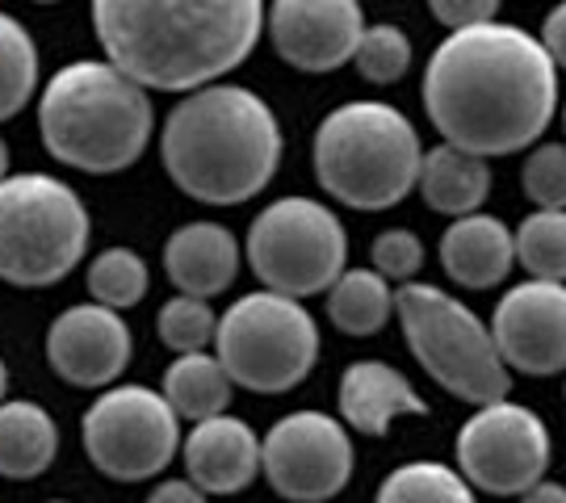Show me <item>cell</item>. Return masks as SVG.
<instances>
[{
  "instance_id": "d6986e66",
  "label": "cell",
  "mask_w": 566,
  "mask_h": 503,
  "mask_svg": "<svg viewBox=\"0 0 566 503\" xmlns=\"http://www.w3.org/2000/svg\"><path fill=\"white\" fill-rule=\"evenodd\" d=\"M516 261V240L491 214H465L441 235V264L465 290H491L507 277Z\"/></svg>"
},
{
  "instance_id": "603a6c76",
  "label": "cell",
  "mask_w": 566,
  "mask_h": 503,
  "mask_svg": "<svg viewBox=\"0 0 566 503\" xmlns=\"http://www.w3.org/2000/svg\"><path fill=\"white\" fill-rule=\"evenodd\" d=\"M395 311V294L386 285L382 273H365V269H348L340 282L327 294V315L340 327L344 336H374L382 332L386 319Z\"/></svg>"
},
{
  "instance_id": "ffe728a7",
  "label": "cell",
  "mask_w": 566,
  "mask_h": 503,
  "mask_svg": "<svg viewBox=\"0 0 566 503\" xmlns=\"http://www.w3.org/2000/svg\"><path fill=\"white\" fill-rule=\"evenodd\" d=\"M420 193L437 214L465 219L474 214L491 193V168L483 156H470L458 147H432L420 160Z\"/></svg>"
},
{
  "instance_id": "277c9868",
  "label": "cell",
  "mask_w": 566,
  "mask_h": 503,
  "mask_svg": "<svg viewBox=\"0 0 566 503\" xmlns=\"http://www.w3.org/2000/svg\"><path fill=\"white\" fill-rule=\"evenodd\" d=\"M39 122L55 160L81 172H122L151 139V101L114 63H72L46 84Z\"/></svg>"
},
{
  "instance_id": "5b68a950",
  "label": "cell",
  "mask_w": 566,
  "mask_h": 503,
  "mask_svg": "<svg viewBox=\"0 0 566 503\" xmlns=\"http://www.w3.org/2000/svg\"><path fill=\"white\" fill-rule=\"evenodd\" d=\"M420 135L382 101L332 109L315 130V177L353 210H386L420 181Z\"/></svg>"
},
{
  "instance_id": "e0dca14e",
  "label": "cell",
  "mask_w": 566,
  "mask_h": 503,
  "mask_svg": "<svg viewBox=\"0 0 566 503\" xmlns=\"http://www.w3.org/2000/svg\"><path fill=\"white\" fill-rule=\"evenodd\" d=\"M164 269H168V282L189 298L223 294L240 269L235 235L219 222H189L181 231H172V240L164 248Z\"/></svg>"
},
{
  "instance_id": "836d02e7",
  "label": "cell",
  "mask_w": 566,
  "mask_h": 503,
  "mask_svg": "<svg viewBox=\"0 0 566 503\" xmlns=\"http://www.w3.org/2000/svg\"><path fill=\"white\" fill-rule=\"evenodd\" d=\"M147 503H206L202 500V486H189V483H164L151 491Z\"/></svg>"
},
{
  "instance_id": "f1b7e54d",
  "label": "cell",
  "mask_w": 566,
  "mask_h": 503,
  "mask_svg": "<svg viewBox=\"0 0 566 503\" xmlns=\"http://www.w3.org/2000/svg\"><path fill=\"white\" fill-rule=\"evenodd\" d=\"M357 72L374 84H395L411 67V42L399 25H369L357 42Z\"/></svg>"
},
{
  "instance_id": "4fadbf2b",
  "label": "cell",
  "mask_w": 566,
  "mask_h": 503,
  "mask_svg": "<svg viewBox=\"0 0 566 503\" xmlns=\"http://www.w3.org/2000/svg\"><path fill=\"white\" fill-rule=\"evenodd\" d=\"M491 336L504 365L549 378L566 369V285L563 282H525L512 285L491 319Z\"/></svg>"
},
{
  "instance_id": "30bf717a",
  "label": "cell",
  "mask_w": 566,
  "mask_h": 503,
  "mask_svg": "<svg viewBox=\"0 0 566 503\" xmlns=\"http://www.w3.org/2000/svg\"><path fill=\"white\" fill-rule=\"evenodd\" d=\"M84 453L118 483L160 474L177 453V411L147 386H118L84 411Z\"/></svg>"
},
{
  "instance_id": "74e56055",
  "label": "cell",
  "mask_w": 566,
  "mask_h": 503,
  "mask_svg": "<svg viewBox=\"0 0 566 503\" xmlns=\"http://www.w3.org/2000/svg\"><path fill=\"white\" fill-rule=\"evenodd\" d=\"M39 4H51V0H39Z\"/></svg>"
},
{
  "instance_id": "9a60e30c",
  "label": "cell",
  "mask_w": 566,
  "mask_h": 503,
  "mask_svg": "<svg viewBox=\"0 0 566 503\" xmlns=\"http://www.w3.org/2000/svg\"><path fill=\"white\" fill-rule=\"evenodd\" d=\"M46 361L72 386H109L130 361V327L102 302L72 306L46 332Z\"/></svg>"
},
{
  "instance_id": "9c48e42d",
  "label": "cell",
  "mask_w": 566,
  "mask_h": 503,
  "mask_svg": "<svg viewBox=\"0 0 566 503\" xmlns=\"http://www.w3.org/2000/svg\"><path fill=\"white\" fill-rule=\"evenodd\" d=\"M348 240L332 210L311 198H282L248 231V261L273 294L311 298L340 282Z\"/></svg>"
},
{
  "instance_id": "2e32d148",
  "label": "cell",
  "mask_w": 566,
  "mask_h": 503,
  "mask_svg": "<svg viewBox=\"0 0 566 503\" xmlns=\"http://www.w3.org/2000/svg\"><path fill=\"white\" fill-rule=\"evenodd\" d=\"M185 470L202 491L235 495L261 470L256 432L243 420H231V416H210L185 441Z\"/></svg>"
},
{
  "instance_id": "44dd1931",
  "label": "cell",
  "mask_w": 566,
  "mask_h": 503,
  "mask_svg": "<svg viewBox=\"0 0 566 503\" xmlns=\"http://www.w3.org/2000/svg\"><path fill=\"white\" fill-rule=\"evenodd\" d=\"M55 423L34 402H4L0 407V474L4 479H34L55 458Z\"/></svg>"
},
{
  "instance_id": "cb8c5ba5",
  "label": "cell",
  "mask_w": 566,
  "mask_h": 503,
  "mask_svg": "<svg viewBox=\"0 0 566 503\" xmlns=\"http://www.w3.org/2000/svg\"><path fill=\"white\" fill-rule=\"evenodd\" d=\"M516 261L537 282H566V210H537L521 222Z\"/></svg>"
},
{
  "instance_id": "52a82bcc",
  "label": "cell",
  "mask_w": 566,
  "mask_h": 503,
  "mask_svg": "<svg viewBox=\"0 0 566 503\" xmlns=\"http://www.w3.org/2000/svg\"><path fill=\"white\" fill-rule=\"evenodd\" d=\"M88 214L81 198L55 177L25 172L0 181V282L51 285L84 256Z\"/></svg>"
},
{
  "instance_id": "5bb4252c",
  "label": "cell",
  "mask_w": 566,
  "mask_h": 503,
  "mask_svg": "<svg viewBox=\"0 0 566 503\" xmlns=\"http://www.w3.org/2000/svg\"><path fill=\"white\" fill-rule=\"evenodd\" d=\"M361 34L357 0H273L269 9L273 51L298 72H332L348 63Z\"/></svg>"
},
{
  "instance_id": "6da1fadb",
  "label": "cell",
  "mask_w": 566,
  "mask_h": 503,
  "mask_svg": "<svg viewBox=\"0 0 566 503\" xmlns=\"http://www.w3.org/2000/svg\"><path fill=\"white\" fill-rule=\"evenodd\" d=\"M554 60L516 25L453 30L428 60V118L449 147L483 160L525 151L554 118Z\"/></svg>"
},
{
  "instance_id": "83f0119b",
  "label": "cell",
  "mask_w": 566,
  "mask_h": 503,
  "mask_svg": "<svg viewBox=\"0 0 566 503\" xmlns=\"http://www.w3.org/2000/svg\"><path fill=\"white\" fill-rule=\"evenodd\" d=\"M156 332H160V340L172 348V353H202L206 340H214V332H219V323L210 315V306L202 298H181L164 302L160 315H156Z\"/></svg>"
},
{
  "instance_id": "4dcf8cb0",
  "label": "cell",
  "mask_w": 566,
  "mask_h": 503,
  "mask_svg": "<svg viewBox=\"0 0 566 503\" xmlns=\"http://www.w3.org/2000/svg\"><path fill=\"white\" fill-rule=\"evenodd\" d=\"M374 264H378V273H382L386 282H407L424 264V243L416 240L411 231H403V227L399 231H382L374 240Z\"/></svg>"
},
{
  "instance_id": "e575fe53",
  "label": "cell",
  "mask_w": 566,
  "mask_h": 503,
  "mask_svg": "<svg viewBox=\"0 0 566 503\" xmlns=\"http://www.w3.org/2000/svg\"><path fill=\"white\" fill-rule=\"evenodd\" d=\"M521 503H566V486L537 483L533 491H525V495H521Z\"/></svg>"
},
{
  "instance_id": "ba28073f",
  "label": "cell",
  "mask_w": 566,
  "mask_h": 503,
  "mask_svg": "<svg viewBox=\"0 0 566 503\" xmlns=\"http://www.w3.org/2000/svg\"><path fill=\"white\" fill-rule=\"evenodd\" d=\"M219 361L235 386L256 395H285L311 374L319 357V332L298 298L285 294H248L214 332Z\"/></svg>"
},
{
  "instance_id": "484cf974",
  "label": "cell",
  "mask_w": 566,
  "mask_h": 503,
  "mask_svg": "<svg viewBox=\"0 0 566 503\" xmlns=\"http://www.w3.org/2000/svg\"><path fill=\"white\" fill-rule=\"evenodd\" d=\"M39 81V55L34 42L13 18L0 13V122L13 118L34 93Z\"/></svg>"
},
{
  "instance_id": "8d00e7d4",
  "label": "cell",
  "mask_w": 566,
  "mask_h": 503,
  "mask_svg": "<svg viewBox=\"0 0 566 503\" xmlns=\"http://www.w3.org/2000/svg\"><path fill=\"white\" fill-rule=\"evenodd\" d=\"M0 395H4V365H0Z\"/></svg>"
},
{
  "instance_id": "8992f818",
  "label": "cell",
  "mask_w": 566,
  "mask_h": 503,
  "mask_svg": "<svg viewBox=\"0 0 566 503\" xmlns=\"http://www.w3.org/2000/svg\"><path fill=\"white\" fill-rule=\"evenodd\" d=\"M395 306L416 361L453 399H465L474 407L507 399L512 378L495 348V336L465 302L449 298L446 290H432V285H403L395 294Z\"/></svg>"
},
{
  "instance_id": "3957f363",
  "label": "cell",
  "mask_w": 566,
  "mask_h": 503,
  "mask_svg": "<svg viewBox=\"0 0 566 503\" xmlns=\"http://www.w3.org/2000/svg\"><path fill=\"white\" fill-rule=\"evenodd\" d=\"M282 160V130L256 93L235 84L198 88L164 122V168L206 206L256 198Z\"/></svg>"
},
{
  "instance_id": "d590c367",
  "label": "cell",
  "mask_w": 566,
  "mask_h": 503,
  "mask_svg": "<svg viewBox=\"0 0 566 503\" xmlns=\"http://www.w3.org/2000/svg\"><path fill=\"white\" fill-rule=\"evenodd\" d=\"M4 168H9V147L0 143V181H4Z\"/></svg>"
},
{
  "instance_id": "7a4b0ae2",
  "label": "cell",
  "mask_w": 566,
  "mask_h": 503,
  "mask_svg": "<svg viewBox=\"0 0 566 503\" xmlns=\"http://www.w3.org/2000/svg\"><path fill=\"white\" fill-rule=\"evenodd\" d=\"M261 0H93L109 63L147 88H198L240 67L261 34Z\"/></svg>"
},
{
  "instance_id": "8fae6325",
  "label": "cell",
  "mask_w": 566,
  "mask_h": 503,
  "mask_svg": "<svg viewBox=\"0 0 566 503\" xmlns=\"http://www.w3.org/2000/svg\"><path fill=\"white\" fill-rule=\"evenodd\" d=\"M458 465L465 483L486 495H525L549 465V432L521 402H486L458 432Z\"/></svg>"
},
{
  "instance_id": "ac0fdd59",
  "label": "cell",
  "mask_w": 566,
  "mask_h": 503,
  "mask_svg": "<svg viewBox=\"0 0 566 503\" xmlns=\"http://www.w3.org/2000/svg\"><path fill=\"white\" fill-rule=\"evenodd\" d=\"M424 399L386 361H357L340 378V416L365 437H386L399 416H424Z\"/></svg>"
},
{
  "instance_id": "f546056e",
  "label": "cell",
  "mask_w": 566,
  "mask_h": 503,
  "mask_svg": "<svg viewBox=\"0 0 566 503\" xmlns=\"http://www.w3.org/2000/svg\"><path fill=\"white\" fill-rule=\"evenodd\" d=\"M525 193L533 206L542 210H566V147L563 143H546L525 160Z\"/></svg>"
},
{
  "instance_id": "d6a6232c",
  "label": "cell",
  "mask_w": 566,
  "mask_h": 503,
  "mask_svg": "<svg viewBox=\"0 0 566 503\" xmlns=\"http://www.w3.org/2000/svg\"><path fill=\"white\" fill-rule=\"evenodd\" d=\"M542 46H546V55L554 60V67H566V0L554 9L542 25Z\"/></svg>"
},
{
  "instance_id": "1f68e13d",
  "label": "cell",
  "mask_w": 566,
  "mask_h": 503,
  "mask_svg": "<svg viewBox=\"0 0 566 503\" xmlns=\"http://www.w3.org/2000/svg\"><path fill=\"white\" fill-rule=\"evenodd\" d=\"M437 21H446L453 30H470V25H486L495 18L500 0H428Z\"/></svg>"
},
{
  "instance_id": "7c38bea8",
  "label": "cell",
  "mask_w": 566,
  "mask_h": 503,
  "mask_svg": "<svg viewBox=\"0 0 566 503\" xmlns=\"http://www.w3.org/2000/svg\"><path fill=\"white\" fill-rule=\"evenodd\" d=\"M269 486L290 503H324L353 474V444L324 411H294L269 428L261 449Z\"/></svg>"
},
{
  "instance_id": "7402d4cb",
  "label": "cell",
  "mask_w": 566,
  "mask_h": 503,
  "mask_svg": "<svg viewBox=\"0 0 566 503\" xmlns=\"http://www.w3.org/2000/svg\"><path fill=\"white\" fill-rule=\"evenodd\" d=\"M164 399L172 402V411L181 420L202 423L210 416H223L231 402V378L219 357L206 353H185L181 361L168 365L164 374Z\"/></svg>"
},
{
  "instance_id": "d4e9b609",
  "label": "cell",
  "mask_w": 566,
  "mask_h": 503,
  "mask_svg": "<svg viewBox=\"0 0 566 503\" xmlns=\"http://www.w3.org/2000/svg\"><path fill=\"white\" fill-rule=\"evenodd\" d=\"M378 503H474L462 474L437 462L399 465L378 491Z\"/></svg>"
},
{
  "instance_id": "4316f807",
  "label": "cell",
  "mask_w": 566,
  "mask_h": 503,
  "mask_svg": "<svg viewBox=\"0 0 566 503\" xmlns=\"http://www.w3.org/2000/svg\"><path fill=\"white\" fill-rule=\"evenodd\" d=\"M88 290L109 311L135 306L147 294V264L135 252H126V248H109L88 269Z\"/></svg>"
}]
</instances>
